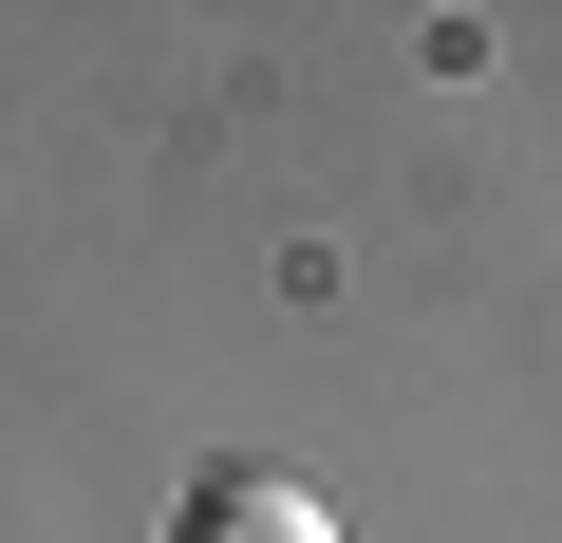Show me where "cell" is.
Returning a JSON list of instances; mask_svg holds the SVG:
<instances>
[{"instance_id": "6da1fadb", "label": "cell", "mask_w": 562, "mask_h": 543, "mask_svg": "<svg viewBox=\"0 0 562 543\" xmlns=\"http://www.w3.org/2000/svg\"><path fill=\"white\" fill-rule=\"evenodd\" d=\"M169 543H338V506H319L301 468H206V487L169 506Z\"/></svg>"}]
</instances>
